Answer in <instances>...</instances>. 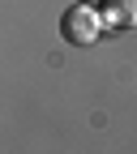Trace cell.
I'll use <instances>...</instances> for the list:
<instances>
[{
    "label": "cell",
    "instance_id": "obj_3",
    "mask_svg": "<svg viewBox=\"0 0 137 154\" xmlns=\"http://www.w3.org/2000/svg\"><path fill=\"white\" fill-rule=\"evenodd\" d=\"M82 5H103V0H82Z\"/></svg>",
    "mask_w": 137,
    "mask_h": 154
},
{
    "label": "cell",
    "instance_id": "obj_1",
    "mask_svg": "<svg viewBox=\"0 0 137 154\" xmlns=\"http://www.w3.org/2000/svg\"><path fill=\"white\" fill-rule=\"evenodd\" d=\"M103 30H107L103 26V13L94 5H82V0H73V5L64 9V17H60V34H64V43H73V47L94 43Z\"/></svg>",
    "mask_w": 137,
    "mask_h": 154
},
{
    "label": "cell",
    "instance_id": "obj_2",
    "mask_svg": "<svg viewBox=\"0 0 137 154\" xmlns=\"http://www.w3.org/2000/svg\"><path fill=\"white\" fill-rule=\"evenodd\" d=\"M99 13L107 30H137V0H103Z\"/></svg>",
    "mask_w": 137,
    "mask_h": 154
}]
</instances>
